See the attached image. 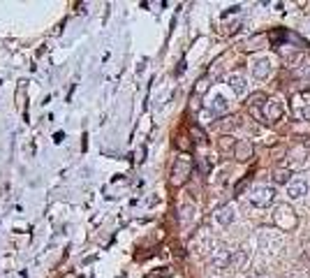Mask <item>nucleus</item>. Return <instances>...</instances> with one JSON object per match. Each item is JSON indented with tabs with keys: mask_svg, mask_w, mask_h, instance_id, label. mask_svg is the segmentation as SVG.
Segmentation results:
<instances>
[{
	"mask_svg": "<svg viewBox=\"0 0 310 278\" xmlns=\"http://www.w3.org/2000/svg\"><path fill=\"white\" fill-rule=\"evenodd\" d=\"M273 223H276L278 230L290 232L299 225V218L290 204H280V206H276V211H273Z\"/></svg>",
	"mask_w": 310,
	"mask_h": 278,
	"instance_id": "1",
	"label": "nucleus"
},
{
	"mask_svg": "<svg viewBox=\"0 0 310 278\" xmlns=\"http://www.w3.org/2000/svg\"><path fill=\"white\" fill-rule=\"evenodd\" d=\"M276 202V188L273 185H257L250 190V204L255 209H269Z\"/></svg>",
	"mask_w": 310,
	"mask_h": 278,
	"instance_id": "2",
	"label": "nucleus"
},
{
	"mask_svg": "<svg viewBox=\"0 0 310 278\" xmlns=\"http://www.w3.org/2000/svg\"><path fill=\"white\" fill-rule=\"evenodd\" d=\"M192 174V160L188 156H181L174 160V167H171V184L174 185H183Z\"/></svg>",
	"mask_w": 310,
	"mask_h": 278,
	"instance_id": "3",
	"label": "nucleus"
},
{
	"mask_svg": "<svg viewBox=\"0 0 310 278\" xmlns=\"http://www.w3.org/2000/svg\"><path fill=\"white\" fill-rule=\"evenodd\" d=\"M250 72L255 79H266L273 72V65H271V58H255L250 63Z\"/></svg>",
	"mask_w": 310,
	"mask_h": 278,
	"instance_id": "4",
	"label": "nucleus"
},
{
	"mask_svg": "<svg viewBox=\"0 0 310 278\" xmlns=\"http://www.w3.org/2000/svg\"><path fill=\"white\" fill-rule=\"evenodd\" d=\"M262 114H264V118H266V123L280 121V118H283V104L278 100H273V97H269L266 104L262 107Z\"/></svg>",
	"mask_w": 310,
	"mask_h": 278,
	"instance_id": "5",
	"label": "nucleus"
},
{
	"mask_svg": "<svg viewBox=\"0 0 310 278\" xmlns=\"http://www.w3.org/2000/svg\"><path fill=\"white\" fill-rule=\"evenodd\" d=\"M255 156V149H252V144L248 142V139H238L234 146V158L238 160V163H245V160H250V158Z\"/></svg>",
	"mask_w": 310,
	"mask_h": 278,
	"instance_id": "6",
	"label": "nucleus"
},
{
	"mask_svg": "<svg viewBox=\"0 0 310 278\" xmlns=\"http://www.w3.org/2000/svg\"><path fill=\"white\" fill-rule=\"evenodd\" d=\"M213 218H216V223H220L223 227H227V225H232V223H234V218H236V209L232 206V204H225V206L216 209Z\"/></svg>",
	"mask_w": 310,
	"mask_h": 278,
	"instance_id": "7",
	"label": "nucleus"
},
{
	"mask_svg": "<svg viewBox=\"0 0 310 278\" xmlns=\"http://www.w3.org/2000/svg\"><path fill=\"white\" fill-rule=\"evenodd\" d=\"M306 158H308V149H306L304 144H297V146H292V149L287 151V165H290V167L304 165Z\"/></svg>",
	"mask_w": 310,
	"mask_h": 278,
	"instance_id": "8",
	"label": "nucleus"
},
{
	"mask_svg": "<svg viewBox=\"0 0 310 278\" xmlns=\"http://www.w3.org/2000/svg\"><path fill=\"white\" fill-rule=\"evenodd\" d=\"M308 195V181L306 179H294L290 185H287V197L290 199H301V197Z\"/></svg>",
	"mask_w": 310,
	"mask_h": 278,
	"instance_id": "9",
	"label": "nucleus"
},
{
	"mask_svg": "<svg viewBox=\"0 0 310 278\" xmlns=\"http://www.w3.org/2000/svg\"><path fill=\"white\" fill-rule=\"evenodd\" d=\"M227 84H230V89L234 91L236 95H245V93H248V79H245L243 75H230Z\"/></svg>",
	"mask_w": 310,
	"mask_h": 278,
	"instance_id": "10",
	"label": "nucleus"
},
{
	"mask_svg": "<svg viewBox=\"0 0 310 278\" xmlns=\"http://www.w3.org/2000/svg\"><path fill=\"white\" fill-rule=\"evenodd\" d=\"M278 54L283 56V61H285V63H292V65H294V63L301 58L299 49H297V47H292V44H280V47H278Z\"/></svg>",
	"mask_w": 310,
	"mask_h": 278,
	"instance_id": "11",
	"label": "nucleus"
},
{
	"mask_svg": "<svg viewBox=\"0 0 310 278\" xmlns=\"http://www.w3.org/2000/svg\"><path fill=\"white\" fill-rule=\"evenodd\" d=\"M209 109H211V114H216V116H223L227 109H230V102L225 100L223 95H216L213 100L209 102Z\"/></svg>",
	"mask_w": 310,
	"mask_h": 278,
	"instance_id": "12",
	"label": "nucleus"
},
{
	"mask_svg": "<svg viewBox=\"0 0 310 278\" xmlns=\"http://www.w3.org/2000/svg\"><path fill=\"white\" fill-rule=\"evenodd\" d=\"M273 184H278V185H290L294 179H292V170H285V167H280V170H276L273 174Z\"/></svg>",
	"mask_w": 310,
	"mask_h": 278,
	"instance_id": "13",
	"label": "nucleus"
},
{
	"mask_svg": "<svg viewBox=\"0 0 310 278\" xmlns=\"http://www.w3.org/2000/svg\"><path fill=\"white\" fill-rule=\"evenodd\" d=\"M264 44H266V35H264V33H257L255 37H250V40L243 44V49H245V51H257V49H262Z\"/></svg>",
	"mask_w": 310,
	"mask_h": 278,
	"instance_id": "14",
	"label": "nucleus"
},
{
	"mask_svg": "<svg viewBox=\"0 0 310 278\" xmlns=\"http://www.w3.org/2000/svg\"><path fill=\"white\" fill-rule=\"evenodd\" d=\"M245 262H248V255H245V253H243V251H232L230 267H234V269H241Z\"/></svg>",
	"mask_w": 310,
	"mask_h": 278,
	"instance_id": "15",
	"label": "nucleus"
},
{
	"mask_svg": "<svg viewBox=\"0 0 310 278\" xmlns=\"http://www.w3.org/2000/svg\"><path fill=\"white\" fill-rule=\"evenodd\" d=\"M236 125H238V123H236L234 116H225L223 121H220V130H223L225 135H227V132H232V130H234Z\"/></svg>",
	"mask_w": 310,
	"mask_h": 278,
	"instance_id": "16",
	"label": "nucleus"
},
{
	"mask_svg": "<svg viewBox=\"0 0 310 278\" xmlns=\"http://www.w3.org/2000/svg\"><path fill=\"white\" fill-rule=\"evenodd\" d=\"M266 100H269V97H266L264 93H255L252 97H250V107H259V109H262L264 104H266Z\"/></svg>",
	"mask_w": 310,
	"mask_h": 278,
	"instance_id": "17",
	"label": "nucleus"
},
{
	"mask_svg": "<svg viewBox=\"0 0 310 278\" xmlns=\"http://www.w3.org/2000/svg\"><path fill=\"white\" fill-rule=\"evenodd\" d=\"M192 213H195V206H183L181 209V223L185 225V223H190V218H192Z\"/></svg>",
	"mask_w": 310,
	"mask_h": 278,
	"instance_id": "18",
	"label": "nucleus"
},
{
	"mask_svg": "<svg viewBox=\"0 0 310 278\" xmlns=\"http://www.w3.org/2000/svg\"><path fill=\"white\" fill-rule=\"evenodd\" d=\"M206 89H209V79L204 77V79H199V82H197V86H195V95L206 93Z\"/></svg>",
	"mask_w": 310,
	"mask_h": 278,
	"instance_id": "19",
	"label": "nucleus"
},
{
	"mask_svg": "<svg viewBox=\"0 0 310 278\" xmlns=\"http://www.w3.org/2000/svg\"><path fill=\"white\" fill-rule=\"evenodd\" d=\"M192 137H195L197 142H206V132H204L202 128H199V125H192Z\"/></svg>",
	"mask_w": 310,
	"mask_h": 278,
	"instance_id": "20",
	"label": "nucleus"
},
{
	"mask_svg": "<svg viewBox=\"0 0 310 278\" xmlns=\"http://www.w3.org/2000/svg\"><path fill=\"white\" fill-rule=\"evenodd\" d=\"M299 75L304 77V79H308L310 82V63H306V65H301V70H299Z\"/></svg>",
	"mask_w": 310,
	"mask_h": 278,
	"instance_id": "21",
	"label": "nucleus"
},
{
	"mask_svg": "<svg viewBox=\"0 0 310 278\" xmlns=\"http://www.w3.org/2000/svg\"><path fill=\"white\" fill-rule=\"evenodd\" d=\"M167 276H171V272H169V269H164V272H157V274H149L146 278H167Z\"/></svg>",
	"mask_w": 310,
	"mask_h": 278,
	"instance_id": "22",
	"label": "nucleus"
},
{
	"mask_svg": "<svg viewBox=\"0 0 310 278\" xmlns=\"http://www.w3.org/2000/svg\"><path fill=\"white\" fill-rule=\"evenodd\" d=\"M220 146H223V149H234L236 144H234V142H232L230 137H223V142H220Z\"/></svg>",
	"mask_w": 310,
	"mask_h": 278,
	"instance_id": "23",
	"label": "nucleus"
},
{
	"mask_svg": "<svg viewBox=\"0 0 310 278\" xmlns=\"http://www.w3.org/2000/svg\"><path fill=\"white\" fill-rule=\"evenodd\" d=\"M245 185H248V179H243L241 184H236V188H234V195H241V192H243V188H245Z\"/></svg>",
	"mask_w": 310,
	"mask_h": 278,
	"instance_id": "24",
	"label": "nucleus"
},
{
	"mask_svg": "<svg viewBox=\"0 0 310 278\" xmlns=\"http://www.w3.org/2000/svg\"><path fill=\"white\" fill-rule=\"evenodd\" d=\"M304 118L306 121H310V100L304 104Z\"/></svg>",
	"mask_w": 310,
	"mask_h": 278,
	"instance_id": "25",
	"label": "nucleus"
},
{
	"mask_svg": "<svg viewBox=\"0 0 310 278\" xmlns=\"http://www.w3.org/2000/svg\"><path fill=\"white\" fill-rule=\"evenodd\" d=\"M178 146H181L183 151H188V149H190V142H188V139H183V137H181V139H178Z\"/></svg>",
	"mask_w": 310,
	"mask_h": 278,
	"instance_id": "26",
	"label": "nucleus"
},
{
	"mask_svg": "<svg viewBox=\"0 0 310 278\" xmlns=\"http://www.w3.org/2000/svg\"><path fill=\"white\" fill-rule=\"evenodd\" d=\"M190 107H192V109H199V95H195V97H192V102H190Z\"/></svg>",
	"mask_w": 310,
	"mask_h": 278,
	"instance_id": "27",
	"label": "nucleus"
},
{
	"mask_svg": "<svg viewBox=\"0 0 310 278\" xmlns=\"http://www.w3.org/2000/svg\"><path fill=\"white\" fill-rule=\"evenodd\" d=\"M252 278H266V276H262V274H255V276H252Z\"/></svg>",
	"mask_w": 310,
	"mask_h": 278,
	"instance_id": "28",
	"label": "nucleus"
}]
</instances>
